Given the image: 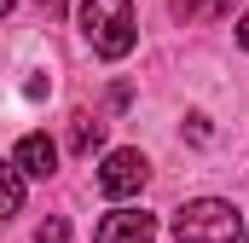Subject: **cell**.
<instances>
[{"label":"cell","mask_w":249,"mask_h":243,"mask_svg":"<svg viewBox=\"0 0 249 243\" xmlns=\"http://www.w3.org/2000/svg\"><path fill=\"white\" fill-rule=\"evenodd\" d=\"M35 243H70V220H58V214L41 220V226H35Z\"/></svg>","instance_id":"cell-9"},{"label":"cell","mask_w":249,"mask_h":243,"mask_svg":"<svg viewBox=\"0 0 249 243\" xmlns=\"http://www.w3.org/2000/svg\"><path fill=\"white\" fill-rule=\"evenodd\" d=\"M244 243H249V232H244Z\"/></svg>","instance_id":"cell-13"},{"label":"cell","mask_w":249,"mask_h":243,"mask_svg":"<svg viewBox=\"0 0 249 243\" xmlns=\"http://www.w3.org/2000/svg\"><path fill=\"white\" fill-rule=\"evenodd\" d=\"M151 180V162L139 156V151H110L105 162H99V191L105 197H139Z\"/></svg>","instance_id":"cell-3"},{"label":"cell","mask_w":249,"mask_h":243,"mask_svg":"<svg viewBox=\"0 0 249 243\" xmlns=\"http://www.w3.org/2000/svg\"><path fill=\"white\" fill-rule=\"evenodd\" d=\"M93 145H105V122L81 110V116H75V127H70V151H75V156H87Z\"/></svg>","instance_id":"cell-7"},{"label":"cell","mask_w":249,"mask_h":243,"mask_svg":"<svg viewBox=\"0 0 249 243\" xmlns=\"http://www.w3.org/2000/svg\"><path fill=\"white\" fill-rule=\"evenodd\" d=\"M238 47H244V52H249V12H244V17H238Z\"/></svg>","instance_id":"cell-10"},{"label":"cell","mask_w":249,"mask_h":243,"mask_svg":"<svg viewBox=\"0 0 249 243\" xmlns=\"http://www.w3.org/2000/svg\"><path fill=\"white\" fill-rule=\"evenodd\" d=\"M12 168H18L23 180H53V174H58V145H53L47 133H23Z\"/></svg>","instance_id":"cell-5"},{"label":"cell","mask_w":249,"mask_h":243,"mask_svg":"<svg viewBox=\"0 0 249 243\" xmlns=\"http://www.w3.org/2000/svg\"><path fill=\"white\" fill-rule=\"evenodd\" d=\"M75 23H81L87 47H93L99 58H127V52H133V41H139L133 0H81Z\"/></svg>","instance_id":"cell-1"},{"label":"cell","mask_w":249,"mask_h":243,"mask_svg":"<svg viewBox=\"0 0 249 243\" xmlns=\"http://www.w3.org/2000/svg\"><path fill=\"white\" fill-rule=\"evenodd\" d=\"M12 214H23V174L12 162H0V220H12Z\"/></svg>","instance_id":"cell-6"},{"label":"cell","mask_w":249,"mask_h":243,"mask_svg":"<svg viewBox=\"0 0 249 243\" xmlns=\"http://www.w3.org/2000/svg\"><path fill=\"white\" fill-rule=\"evenodd\" d=\"M47 17H64V0H47Z\"/></svg>","instance_id":"cell-11"},{"label":"cell","mask_w":249,"mask_h":243,"mask_svg":"<svg viewBox=\"0 0 249 243\" xmlns=\"http://www.w3.org/2000/svg\"><path fill=\"white\" fill-rule=\"evenodd\" d=\"M151 238H157V214L145 208H110L93 232V243H151Z\"/></svg>","instance_id":"cell-4"},{"label":"cell","mask_w":249,"mask_h":243,"mask_svg":"<svg viewBox=\"0 0 249 243\" xmlns=\"http://www.w3.org/2000/svg\"><path fill=\"white\" fill-rule=\"evenodd\" d=\"M232 0H174V17L180 23H191V17H220Z\"/></svg>","instance_id":"cell-8"},{"label":"cell","mask_w":249,"mask_h":243,"mask_svg":"<svg viewBox=\"0 0 249 243\" xmlns=\"http://www.w3.org/2000/svg\"><path fill=\"white\" fill-rule=\"evenodd\" d=\"M12 6H18V0H0V17H6V12H12Z\"/></svg>","instance_id":"cell-12"},{"label":"cell","mask_w":249,"mask_h":243,"mask_svg":"<svg viewBox=\"0 0 249 243\" xmlns=\"http://www.w3.org/2000/svg\"><path fill=\"white\" fill-rule=\"evenodd\" d=\"M174 238L180 243H238L244 238V220L226 197H197L174 214Z\"/></svg>","instance_id":"cell-2"}]
</instances>
